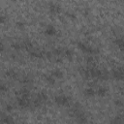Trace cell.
<instances>
[{
  "instance_id": "7c38bea8",
  "label": "cell",
  "mask_w": 124,
  "mask_h": 124,
  "mask_svg": "<svg viewBox=\"0 0 124 124\" xmlns=\"http://www.w3.org/2000/svg\"><path fill=\"white\" fill-rule=\"evenodd\" d=\"M6 76L8 77V78H16V72L14 71V70H9L7 73H6Z\"/></svg>"
},
{
  "instance_id": "ba28073f",
  "label": "cell",
  "mask_w": 124,
  "mask_h": 124,
  "mask_svg": "<svg viewBox=\"0 0 124 124\" xmlns=\"http://www.w3.org/2000/svg\"><path fill=\"white\" fill-rule=\"evenodd\" d=\"M51 76L54 78H61L63 77V73L60 70H54L53 72H51Z\"/></svg>"
},
{
  "instance_id": "8fae6325",
  "label": "cell",
  "mask_w": 124,
  "mask_h": 124,
  "mask_svg": "<svg viewBox=\"0 0 124 124\" xmlns=\"http://www.w3.org/2000/svg\"><path fill=\"white\" fill-rule=\"evenodd\" d=\"M107 92H108V89L106 88V87H100L99 89H98V91H97V93H98V95L99 96H105L106 94H107Z\"/></svg>"
},
{
  "instance_id": "3957f363",
  "label": "cell",
  "mask_w": 124,
  "mask_h": 124,
  "mask_svg": "<svg viewBox=\"0 0 124 124\" xmlns=\"http://www.w3.org/2000/svg\"><path fill=\"white\" fill-rule=\"evenodd\" d=\"M17 104L20 108H27L30 106V101H29V97L27 96H21L17 99Z\"/></svg>"
},
{
  "instance_id": "d6986e66",
  "label": "cell",
  "mask_w": 124,
  "mask_h": 124,
  "mask_svg": "<svg viewBox=\"0 0 124 124\" xmlns=\"http://www.w3.org/2000/svg\"><path fill=\"white\" fill-rule=\"evenodd\" d=\"M16 25H17L18 27H23V26H24V24H23L22 22H17V23H16Z\"/></svg>"
},
{
  "instance_id": "e0dca14e",
  "label": "cell",
  "mask_w": 124,
  "mask_h": 124,
  "mask_svg": "<svg viewBox=\"0 0 124 124\" xmlns=\"http://www.w3.org/2000/svg\"><path fill=\"white\" fill-rule=\"evenodd\" d=\"M3 50H4V45H3V43L0 42V53H1Z\"/></svg>"
},
{
  "instance_id": "277c9868",
  "label": "cell",
  "mask_w": 124,
  "mask_h": 124,
  "mask_svg": "<svg viewBox=\"0 0 124 124\" xmlns=\"http://www.w3.org/2000/svg\"><path fill=\"white\" fill-rule=\"evenodd\" d=\"M48 10L50 12V14L52 15H57V14H60L61 13V7L58 5V4H55V3H50L49 6H48Z\"/></svg>"
},
{
  "instance_id": "5bb4252c",
  "label": "cell",
  "mask_w": 124,
  "mask_h": 124,
  "mask_svg": "<svg viewBox=\"0 0 124 124\" xmlns=\"http://www.w3.org/2000/svg\"><path fill=\"white\" fill-rule=\"evenodd\" d=\"M7 20H8V17H7L5 15L0 14V23H1V24H5V23L7 22Z\"/></svg>"
},
{
  "instance_id": "4fadbf2b",
  "label": "cell",
  "mask_w": 124,
  "mask_h": 124,
  "mask_svg": "<svg viewBox=\"0 0 124 124\" xmlns=\"http://www.w3.org/2000/svg\"><path fill=\"white\" fill-rule=\"evenodd\" d=\"M46 81L49 84H54L55 83V78L52 76H48V77H46Z\"/></svg>"
},
{
  "instance_id": "ffe728a7",
  "label": "cell",
  "mask_w": 124,
  "mask_h": 124,
  "mask_svg": "<svg viewBox=\"0 0 124 124\" xmlns=\"http://www.w3.org/2000/svg\"><path fill=\"white\" fill-rule=\"evenodd\" d=\"M7 109L8 110H12V107L11 106H7Z\"/></svg>"
},
{
  "instance_id": "6da1fadb",
  "label": "cell",
  "mask_w": 124,
  "mask_h": 124,
  "mask_svg": "<svg viewBox=\"0 0 124 124\" xmlns=\"http://www.w3.org/2000/svg\"><path fill=\"white\" fill-rule=\"evenodd\" d=\"M54 102H55L57 105L64 107V106H68V105L70 104V99H69V97H67V96L64 95V94H59V95L55 96Z\"/></svg>"
},
{
  "instance_id": "9c48e42d",
  "label": "cell",
  "mask_w": 124,
  "mask_h": 124,
  "mask_svg": "<svg viewBox=\"0 0 124 124\" xmlns=\"http://www.w3.org/2000/svg\"><path fill=\"white\" fill-rule=\"evenodd\" d=\"M84 94H85L86 96H88V97H92V96H94L95 91H94V89H93V88L88 87V88H86V89L84 90Z\"/></svg>"
},
{
  "instance_id": "30bf717a",
  "label": "cell",
  "mask_w": 124,
  "mask_h": 124,
  "mask_svg": "<svg viewBox=\"0 0 124 124\" xmlns=\"http://www.w3.org/2000/svg\"><path fill=\"white\" fill-rule=\"evenodd\" d=\"M114 43L116 44V46L121 49V50H123V46H124V43H123V39L122 38H118V39H116L115 41H114Z\"/></svg>"
},
{
  "instance_id": "9a60e30c",
  "label": "cell",
  "mask_w": 124,
  "mask_h": 124,
  "mask_svg": "<svg viewBox=\"0 0 124 124\" xmlns=\"http://www.w3.org/2000/svg\"><path fill=\"white\" fill-rule=\"evenodd\" d=\"M1 121H2V122H5V123H9V122H13L14 120H13L10 116H5V118H2Z\"/></svg>"
},
{
  "instance_id": "8992f818",
  "label": "cell",
  "mask_w": 124,
  "mask_h": 124,
  "mask_svg": "<svg viewBox=\"0 0 124 124\" xmlns=\"http://www.w3.org/2000/svg\"><path fill=\"white\" fill-rule=\"evenodd\" d=\"M112 77L115 78V79H122L123 78V70L121 67L119 68H116V69H113L112 70Z\"/></svg>"
},
{
  "instance_id": "2e32d148",
  "label": "cell",
  "mask_w": 124,
  "mask_h": 124,
  "mask_svg": "<svg viewBox=\"0 0 124 124\" xmlns=\"http://www.w3.org/2000/svg\"><path fill=\"white\" fill-rule=\"evenodd\" d=\"M7 90H8L7 85H5V84H0V91H2V92H6Z\"/></svg>"
},
{
  "instance_id": "52a82bcc",
  "label": "cell",
  "mask_w": 124,
  "mask_h": 124,
  "mask_svg": "<svg viewBox=\"0 0 124 124\" xmlns=\"http://www.w3.org/2000/svg\"><path fill=\"white\" fill-rule=\"evenodd\" d=\"M45 34L47 36H53L56 34V28L52 25H47L45 29Z\"/></svg>"
},
{
  "instance_id": "ac0fdd59",
  "label": "cell",
  "mask_w": 124,
  "mask_h": 124,
  "mask_svg": "<svg viewBox=\"0 0 124 124\" xmlns=\"http://www.w3.org/2000/svg\"><path fill=\"white\" fill-rule=\"evenodd\" d=\"M115 105H117V106H122V102H121L120 100H117V101L115 102Z\"/></svg>"
},
{
  "instance_id": "7a4b0ae2",
  "label": "cell",
  "mask_w": 124,
  "mask_h": 124,
  "mask_svg": "<svg viewBox=\"0 0 124 124\" xmlns=\"http://www.w3.org/2000/svg\"><path fill=\"white\" fill-rule=\"evenodd\" d=\"M47 100V96L44 93V92H41L37 95L36 99L34 100V106L35 107H40L43 103H45L46 101Z\"/></svg>"
},
{
  "instance_id": "5b68a950",
  "label": "cell",
  "mask_w": 124,
  "mask_h": 124,
  "mask_svg": "<svg viewBox=\"0 0 124 124\" xmlns=\"http://www.w3.org/2000/svg\"><path fill=\"white\" fill-rule=\"evenodd\" d=\"M78 47L83 51V52H85V53H87V54H92V53H94V48H92L91 46H87V45H85V44H83V43H78Z\"/></svg>"
}]
</instances>
